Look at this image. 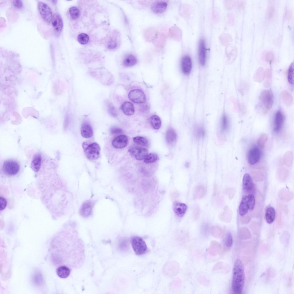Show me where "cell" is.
<instances>
[{"label":"cell","mask_w":294,"mask_h":294,"mask_svg":"<svg viewBox=\"0 0 294 294\" xmlns=\"http://www.w3.org/2000/svg\"><path fill=\"white\" fill-rule=\"evenodd\" d=\"M211 231L213 234L220 235L223 233L222 229L218 226L213 227L211 228Z\"/></svg>","instance_id":"47"},{"label":"cell","mask_w":294,"mask_h":294,"mask_svg":"<svg viewBox=\"0 0 294 294\" xmlns=\"http://www.w3.org/2000/svg\"><path fill=\"white\" fill-rule=\"evenodd\" d=\"M81 133L82 136L85 138H89L93 134V131L90 124L87 122L83 123L81 125Z\"/></svg>","instance_id":"19"},{"label":"cell","mask_w":294,"mask_h":294,"mask_svg":"<svg viewBox=\"0 0 294 294\" xmlns=\"http://www.w3.org/2000/svg\"><path fill=\"white\" fill-rule=\"evenodd\" d=\"M275 13V9L274 7L272 5H269L267 8L266 13V17L268 20L272 18L274 16Z\"/></svg>","instance_id":"42"},{"label":"cell","mask_w":294,"mask_h":294,"mask_svg":"<svg viewBox=\"0 0 294 294\" xmlns=\"http://www.w3.org/2000/svg\"><path fill=\"white\" fill-rule=\"evenodd\" d=\"M78 40L79 43L82 45H85L88 42L89 37L86 34L82 33L80 34L78 36Z\"/></svg>","instance_id":"37"},{"label":"cell","mask_w":294,"mask_h":294,"mask_svg":"<svg viewBox=\"0 0 294 294\" xmlns=\"http://www.w3.org/2000/svg\"><path fill=\"white\" fill-rule=\"evenodd\" d=\"M116 39L111 38L108 42L107 46L108 48L110 49H113L115 48L117 46V44Z\"/></svg>","instance_id":"45"},{"label":"cell","mask_w":294,"mask_h":294,"mask_svg":"<svg viewBox=\"0 0 294 294\" xmlns=\"http://www.w3.org/2000/svg\"><path fill=\"white\" fill-rule=\"evenodd\" d=\"M274 57L273 53L271 51H269L266 53L265 58L266 61L271 63L274 59Z\"/></svg>","instance_id":"48"},{"label":"cell","mask_w":294,"mask_h":294,"mask_svg":"<svg viewBox=\"0 0 294 294\" xmlns=\"http://www.w3.org/2000/svg\"><path fill=\"white\" fill-rule=\"evenodd\" d=\"M151 124L155 129H158L160 128L161 125V121L160 118L157 115H154L150 118Z\"/></svg>","instance_id":"33"},{"label":"cell","mask_w":294,"mask_h":294,"mask_svg":"<svg viewBox=\"0 0 294 294\" xmlns=\"http://www.w3.org/2000/svg\"><path fill=\"white\" fill-rule=\"evenodd\" d=\"M52 23L55 35L59 36L62 30L63 23L61 16L58 14L55 13L52 16Z\"/></svg>","instance_id":"8"},{"label":"cell","mask_w":294,"mask_h":294,"mask_svg":"<svg viewBox=\"0 0 294 294\" xmlns=\"http://www.w3.org/2000/svg\"><path fill=\"white\" fill-rule=\"evenodd\" d=\"M268 139V137L266 134H262L258 140V146L261 148H263Z\"/></svg>","instance_id":"38"},{"label":"cell","mask_w":294,"mask_h":294,"mask_svg":"<svg viewBox=\"0 0 294 294\" xmlns=\"http://www.w3.org/2000/svg\"><path fill=\"white\" fill-rule=\"evenodd\" d=\"M0 210H2L5 208L7 204V202L6 199L2 196H0Z\"/></svg>","instance_id":"49"},{"label":"cell","mask_w":294,"mask_h":294,"mask_svg":"<svg viewBox=\"0 0 294 294\" xmlns=\"http://www.w3.org/2000/svg\"><path fill=\"white\" fill-rule=\"evenodd\" d=\"M260 99L266 109H269L272 108L273 95L270 89L263 91L260 94Z\"/></svg>","instance_id":"6"},{"label":"cell","mask_w":294,"mask_h":294,"mask_svg":"<svg viewBox=\"0 0 294 294\" xmlns=\"http://www.w3.org/2000/svg\"><path fill=\"white\" fill-rule=\"evenodd\" d=\"M137 62L136 57L133 55L129 54L125 58L123 61L124 65L126 67H131L135 65Z\"/></svg>","instance_id":"26"},{"label":"cell","mask_w":294,"mask_h":294,"mask_svg":"<svg viewBox=\"0 0 294 294\" xmlns=\"http://www.w3.org/2000/svg\"><path fill=\"white\" fill-rule=\"evenodd\" d=\"M275 216V212L274 208L272 207L268 208L265 213L266 220L269 224L272 223L274 221Z\"/></svg>","instance_id":"25"},{"label":"cell","mask_w":294,"mask_h":294,"mask_svg":"<svg viewBox=\"0 0 294 294\" xmlns=\"http://www.w3.org/2000/svg\"><path fill=\"white\" fill-rule=\"evenodd\" d=\"M128 151L131 155L138 160L144 159L148 154V150L143 148L132 147L129 149Z\"/></svg>","instance_id":"9"},{"label":"cell","mask_w":294,"mask_h":294,"mask_svg":"<svg viewBox=\"0 0 294 294\" xmlns=\"http://www.w3.org/2000/svg\"><path fill=\"white\" fill-rule=\"evenodd\" d=\"M167 6V3L165 1H156L152 4L151 7L154 13L160 14L165 10Z\"/></svg>","instance_id":"12"},{"label":"cell","mask_w":294,"mask_h":294,"mask_svg":"<svg viewBox=\"0 0 294 294\" xmlns=\"http://www.w3.org/2000/svg\"><path fill=\"white\" fill-rule=\"evenodd\" d=\"M131 245L134 251L137 255L143 254L147 251V248L145 242L139 237L135 236L132 238Z\"/></svg>","instance_id":"4"},{"label":"cell","mask_w":294,"mask_h":294,"mask_svg":"<svg viewBox=\"0 0 294 294\" xmlns=\"http://www.w3.org/2000/svg\"><path fill=\"white\" fill-rule=\"evenodd\" d=\"M128 139L125 135H121L116 137L113 141V146L117 148H121L125 147L127 144Z\"/></svg>","instance_id":"16"},{"label":"cell","mask_w":294,"mask_h":294,"mask_svg":"<svg viewBox=\"0 0 294 294\" xmlns=\"http://www.w3.org/2000/svg\"><path fill=\"white\" fill-rule=\"evenodd\" d=\"M92 207V204L90 201H87L84 202L80 210V214L83 217L89 216L91 214Z\"/></svg>","instance_id":"18"},{"label":"cell","mask_w":294,"mask_h":294,"mask_svg":"<svg viewBox=\"0 0 294 294\" xmlns=\"http://www.w3.org/2000/svg\"><path fill=\"white\" fill-rule=\"evenodd\" d=\"M128 97L132 102L136 103H143L146 100L144 93L138 89H135L130 91L128 94Z\"/></svg>","instance_id":"7"},{"label":"cell","mask_w":294,"mask_h":294,"mask_svg":"<svg viewBox=\"0 0 294 294\" xmlns=\"http://www.w3.org/2000/svg\"><path fill=\"white\" fill-rule=\"evenodd\" d=\"M121 109L124 113L127 115H133L135 112V109L133 104L128 101L124 102L121 106Z\"/></svg>","instance_id":"22"},{"label":"cell","mask_w":294,"mask_h":294,"mask_svg":"<svg viewBox=\"0 0 294 294\" xmlns=\"http://www.w3.org/2000/svg\"><path fill=\"white\" fill-rule=\"evenodd\" d=\"M42 157L40 154L37 153L34 155L31 163L32 170L35 172L39 170L41 165Z\"/></svg>","instance_id":"21"},{"label":"cell","mask_w":294,"mask_h":294,"mask_svg":"<svg viewBox=\"0 0 294 294\" xmlns=\"http://www.w3.org/2000/svg\"><path fill=\"white\" fill-rule=\"evenodd\" d=\"M38 7L39 13L43 20L46 22L49 23L52 17V12L50 7L46 3L39 2Z\"/></svg>","instance_id":"5"},{"label":"cell","mask_w":294,"mask_h":294,"mask_svg":"<svg viewBox=\"0 0 294 294\" xmlns=\"http://www.w3.org/2000/svg\"><path fill=\"white\" fill-rule=\"evenodd\" d=\"M261 155V152L257 147H254L251 149L248 153V160L251 165H254L259 161Z\"/></svg>","instance_id":"10"},{"label":"cell","mask_w":294,"mask_h":294,"mask_svg":"<svg viewBox=\"0 0 294 294\" xmlns=\"http://www.w3.org/2000/svg\"><path fill=\"white\" fill-rule=\"evenodd\" d=\"M158 159L157 155L153 153H150L148 154L145 158L144 161L147 163H154L156 162Z\"/></svg>","instance_id":"39"},{"label":"cell","mask_w":294,"mask_h":294,"mask_svg":"<svg viewBox=\"0 0 294 294\" xmlns=\"http://www.w3.org/2000/svg\"><path fill=\"white\" fill-rule=\"evenodd\" d=\"M282 98L284 104L287 106H291L293 102V97L287 91H283L282 93Z\"/></svg>","instance_id":"28"},{"label":"cell","mask_w":294,"mask_h":294,"mask_svg":"<svg viewBox=\"0 0 294 294\" xmlns=\"http://www.w3.org/2000/svg\"><path fill=\"white\" fill-rule=\"evenodd\" d=\"M133 140L135 143L142 146H145L148 143L146 139L141 136L135 137L133 138Z\"/></svg>","instance_id":"41"},{"label":"cell","mask_w":294,"mask_h":294,"mask_svg":"<svg viewBox=\"0 0 294 294\" xmlns=\"http://www.w3.org/2000/svg\"><path fill=\"white\" fill-rule=\"evenodd\" d=\"M240 221L242 223L247 224L248 223L250 220V218L247 215H244L240 218Z\"/></svg>","instance_id":"50"},{"label":"cell","mask_w":294,"mask_h":294,"mask_svg":"<svg viewBox=\"0 0 294 294\" xmlns=\"http://www.w3.org/2000/svg\"><path fill=\"white\" fill-rule=\"evenodd\" d=\"M285 120V117L280 111H278L276 113L274 119V131L278 132L281 129Z\"/></svg>","instance_id":"14"},{"label":"cell","mask_w":294,"mask_h":294,"mask_svg":"<svg viewBox=\"0 0 294 294\" xmlns=\"http://www.w3.org/2000/svg\"><path fill=\"white\" fill-rule=\"evenodd\" d=\"M254 185L252 179L248 173L245 174L243 179V188L244 191L247 193L251 192L254 188Z\"/></svg>","instance_id":"15"},{"label":"cell","mask_w":294,"mask_h":294,"mask_svg":"<svg viewBox=\"0 0 294 294\" xmlns=\"http://www.w3.org/2000/svg\"><path fill=\"white\" fill-rule=\"evenodd\" d=\"M192 65V61L190 56L187 55L183 56L181 61V68L183 73L185 75L189 74L191 71Z\"/></svg>","instance_id":"11"},{"label":"cell","mask_w":294,"mask_h":294,"mask_svg":"<svg viewBox=\"0 0 294 294\" xmlns=\"http://www.w3.org/2000/svg\"><path fill=\"white\" fill-rule=\"evenodd\" d=\"M173 208L175 214L180 217L183 216L186 211L187 208V206L185 204L177 202L174 203Z\"/></svg>","instance_id":"17"},{"label":"cell","mask_w":294,"mask_h":294,"mask_svg":"<svg viewBox=\"0 0 294 294\" xmlns=\"http://www.w3.org/2000/svg\"><path fill=\"white\" fill-rule=\"evenodd\" d=\"M294 64L292 63L289 67L287 76L288 81L289 83L291 84H294Z\"/></svg>","instance_id":"35"},{"label":"cell","mask_w":294,"mask_h":294,"mask_svg":"<svg viewBox=\"0 0 294 294\" xmlns=\"http://www.w3.org/2000/svg\"><path fill=\"white\" fill-rule=\"evenodd\" d=\"M106 105L109 113L113 117L116 116L117 114L116 109L112 103L109 101H107Z\"/></svg>","instance_id":"40"},{"label":"cell","mask_w":294,"mask_h":294,"mask_svg":"<svg viewBox=\"0 0 294 294\" xmlns=\"http://www.w3.org/2000/svg\"><path fill=\"white\" fill-rule=\"evenodd\" d=\"M82 146L85 155L88 159L94 160L98 158L100 148L97 143L84 142Z\"/></svg>","instance_id":"2"},{"label":"cell","mask_w":294,"mask_h":294,"mask_svg":"<svg viewBox=\"0 0 294 294\" xmlns=\"http://www.w3.org/2000/svg\"><path fill=\"white\" fill-rule=\"evenodd\" d=\"M244 268L242 261L237 259L235 262L233 269L232 288L233 292L240 294L242 291L245 282Z\"/></svg>","instance_id":"1"},{"label":"cell","mask_w":294,"mask_h":294,"mask_svg":"<svg viewBox=\"0 0 294 294\" xmlns=\"http://www.w3.org/2000/svg\"><path fill=\"white\" fill-rule=\"evenodd\" d=\"M220 126L222 132L227 131L229 128V120L225 114L223 115L222 117Z\"/></svg>","instance_id":"32"},{"label":"cell","mask_w":294,"mask_h":294,"mask_svg":"<svg viewBox=\"0 0 294 294\" xmlns=\"http://www.w3.org/2000/svg\"><path fill=\"white\" fill-rule=\"evenodd\" d=\"M57 273L58 276L60 278H66L69 275L70 270L68 267L65 266H62L58 268Z\"/></svg>","instance_id":"27"},{"label":"cell","mask_w":294,"mask_h":294,"mask_svg":"<svg viewBox=\"0 0 294 294\" xmlns=\"http://www.w3.org/2000/svg\"><path fill=\"white\" fill-rule=\"evenodd\" d=\"M177 138L176 133L172 128L169 129L167 131L166 138L167 142L169 144L174 143L176 140Z\"/></svg>","instance_id":"24"},{"label":"cell","mask_w":294,"mask_h":294,"mask_svg":"<svg viewBox=\"0 0 294 294\" xmlns=\"http://www.w3.org/2000/svg\"><path fill=\"white\" fill-rule=\"evenodd\" d=\"M206 49L204 40L200 39L199 42L198 50V57L199 62L202 66L205 63Z\"/></svg>","instance_id":"13"},{"label":"cell","mask_w":294,"mask_h":294,"mask_svg":"<svg viewBox=\"0 0 294 294\" xmlns=\"http://www.w3.org/2000/svg\"><path fill=\"white\" fill-rule=\"evenodd\" d=\"M232 216V212L227 206H225L223 211L220 214L219 218L222 221L227 223L230 221Z\"/></svg>","instance_id":"23"},{"label":"cell","mask_w":294,"mask_h":294,"mask_svg":"<svg viewBox=\"0 0 294 294\" xmlns=\"http://www.w3.org/2000/svg\"><path fill=\"white\" fill-rule=\"evenodd\" d=\"M206 192V189L204 186L202 185L198 186L195 189L194 196L197 199H202L204 196Z\"/></svg>","instance_id":"31"},{"label":"cell","mask_w":294,"mask_h":294,"mask_svg":"<svg viewBox=\"0 0 294 294\" xmlns=\"http://www.w3.org/2000/svg\"><path fill=\"white\" fill-rule=\"evenodd\" d=\"M185 166L187 167H188L189 166V164L187 162L185 164Z\"/></svg>","instance_id":"54"},{"label":"cell","mask_w":294,"mask_h":294,"mask_svg":"<svg viewBox=\"0 0 294 294\" xmlns=\"http://www.w3.org/2000/svg\"><path fill=\"white\" fill-rule=\"evenodd\" d=\"M70 15L73 19L78 18L80 15V11L76 7L73 6L70 7L69 10Z\"/></svg>","instance_id":"36"},{"label":"cell","mask_w":294,"mask_h":294,"mask_svg":"<svg viewBox=\"0 0 294 294\" xmlns=\"http://www.w3.org/2000/svg\"><path fill=\"white\" fill-rule=\"evenodd\" d=\"M233 237L231 234L229 233H227L225 239V244L226 246L228 247H231L233 244Z\"/></svg>","instance_id":"44"},{"label":"cell","mask_w":294,"mask_h":294,"mask_svg":"<svg viewBox=\"0 0 294 294\" xmlns=\"http://www.w3.org/2000/svg\"><path fill=\"white\" fill-rule=\"evenodd\" d=\"M122 130L120 128L117 127H113L110 129V131L112 134H118L122 132Z\"/></svg>","instance_id":"52"},{"label":"cell","mask_w":294,"mask_h":294,"mask_svg":"<svg viewBox=\"0 0 294 294\" xmlns=\"http://www.w3.org/2000/svg\"><path fill=\"white\" fill-rule=\"evenodd\" d=\"M249 209L248 196H243L240 203L239 209V215L243 216L247 212Z\"/></svg>","instance_id":"20"},{"label":"cell","mask_w":294,"mask_h":294,"mask_svg":"<svg viewBox=\"0 0 294 294\" xmlns=\"http://www.w3.org/2000/svg\"><path fill=\"white\" fill-rule=\"evenodd\" d=\"M2 169L3 172L7 175L13 176L18 173L20 169V166L16 161L12 160H8L3 163Z\"/></svg>","instance_id":"3"},{"label":"cell","mask_w":294,"mask_h":294,"mask_svg":"<svg viewBox=\"0 0 294 294\" xmlns=\"http://www.w3.org/2000/svg\"><path fill=\"white\" fill-rule=\"evenodd\" d=\"M200 214V208L198 206L195 207L192 212V216L193 219L194 220H197Z\"/></svg>","instance_id":"46"},{"label":"cell","mask_w":294,"mask_h":294,"mask_svg":"<svg viewBox=\"0 0 294 294\" xmlns=\"http://www.w3.org/2000/svg\"><path fill=\"white\" fill-rule=\"evenodd\" d=\"M249 209L251 210L254 209L255 204V200L253 194H250L248 196Z\"/></svg>","instance_id":"43"},{"label":"cell","mask_w":294,"mask_h":294,"mask_svg":"<svg viewBox=\"0 0 294 294\" xmlns=\"http://www.w3.org/2000/svg\"><path fill=\"white\" fill-rule=\"evenodd\" d=\"M234 195V192L233 190H230L229 191L228 196L229 198L230 199H231L232 198Z\"/></svg>","instance_id":"53"},{"label":"cell","mask_w":294,"mask_h":294,"mask_svg":"<svg viewBox=\"0 0 294 294\" xmlns=\"http://www.w3.org/2000/svg\"><path fill=\"white\" fill-rule=\"evenodd\" d=\"M272 79V73L270 69H267L265 73V76L264 80V81L263 85L264 87L268 88L269 87L271 83Z\"/></svg>","instance_id":"30"},{"label":"cell","mask_w":294,"mask_h":294,"mask_svg":"<svg viewBox=\"0 0 294 294\" xmlns=\"http://www.w3.org/2000/svg\"><path fill=\"white\" fill-rule=\"evenodd\" d=\"M265 73L263 68L260 67L257 70L254 77V80L258 82H260L264 80Z\"/></svg>","instance_id":"34"},{"label":"cell","mask_w":294,"mask_h":294,"mask_svg":"<svg viewBox=\"0 0 294 294\" xmlns=\"http://www.w3.org/2000/svg\"><path fill=\"white\" fill-rule=\"evenodd\" d=\"M12 3L13 5L15 7L18 8H21L23 5L22 1L20 0H13L12 2Z\"/></svg>","instance_id":"51"},{"label":"cell","mask_w":294,"mask_h":294,"mask_svg":"<svg viewBox=\"0 0 294 294\" xmlns=\"http://www.w3.org/2000/svg\"><path fill=\"white\" fill-rule=\"evenodd\" d=\"M194 136L198 138H204L205 134V130L204 127L199 125H196L194 128Z\"/></svg>","instance_id":"29"}]
</instances>
